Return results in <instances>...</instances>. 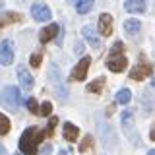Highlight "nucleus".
I'll return each mask as SVG.
<instances>
[{"instance_id": "2eb2a0df", "label": "nucleus", "mask_w": 155, "mask_h": 155, "mask_svg": "<svg viewBox=\"0 0 155 155\" xmlns=\"http://www.w3.org/2000/svg\"><path fill=\"white\" fill-rule=\"evenodd\" d=\"M48 74H51L52 85L60 91V97H62V99H66V89H62V85H60V80H62V78H60V72L56 70V66H51V72H48Z\"/></svg>"}, {"instance_id": "473e14b6", "label": "nucleus", "mask_w": 155, "mask_h": 155, "mask_svg": "<svg viewBox=\"0 0 155 155\" xmlns=\"http://www.w3.org/2000/svg\"><path fill=\"white\" fill-rule=\"evenodd\" d=\"M147 155H155V149H151V151H149V153H147Z\"/></svg>"}, {"instance_id": "39448f33", "label": "nucleus", "mask_w": 155, "mask_h": 155, "mask_svg": "<svg viewBox=\"0 0 155 155\" xmlns=\"http://www.w3.org/2000/svg\"><path fill=\"white\" fill-rule=\"evenodd\" d=\"M89 64H91V58H89V56H84V58H81V60L74 66V70H72V74H70V80H72V81H81V80H85L87 70H89Z\"/></svg>"}, {"instance_id": "20e7f679", "label": "nucleus", "mask_w": 155, "mask_h": 155, "mask_svg": "<svg viewBox=\"0 0 155 155\" xmlns=\"http://www.w3.org/2000/svg\"><path fill=\"white\" fill-rule=\"evenodd\" d=\"M132 118H134V113L130 109H126L122 116H120V122H122V130H124V134L128 136L130 140H132L134 143H140V138H138V132H134V122H132Z\"/></svg>"}, {"instance_id": "f03ea898", "label": "nucleus", "mask_w": 155, "mask_h": 155, "mask_svg": "<svg viewBox=\"0 0 155 155\" xmlns=\"http://www.w3.org/2000/svg\"><path fill=\"white\" fill-rule=\"evenodd\" d=\"M2 101H4V105H6L10 110H18L19 103H21V97H19L18 87H14V85L4 87V91H2Z\"/></svg>"}, {"instance_id": "a878e982", "label": "nucleus", "mask_w": 155, "mask_h": 155, "mask_svg": "<svg viewBox=\"0 0 155 155\" xmlns=\"http://www.w3.org/2000/svg\"><path fill=\"white\" fill-rule=\"evenodd\" d=\"M25 105H27V109L31 110V113H35V114H39V109H41V107L37 105V101L33 99V97H29V99L25 101Z\"/></svg>"}, {"instance_id": "f8f14e48", "label": "nucleus", "mask_w": 155, "mask_h": 155, "mask_svg": "<svg viewBox=\"0 0 155 155\" xmlns=\"http://www.w3.org/2000/svg\"><path fill=\"white\" fill-rule=\"evenodd\" d=\"M62 134H64L66 142H76L78 136H80V128L74 126L72 122H64V126H62Z\"/></svg>"}, {"instance_id": "72a5a7b5", "label": "nucleus", "mask_w": 155, "mask_h": 155, "mask_svg": "<svg viewBox=\"0 0 155 155\" xmlns=\"http://www.w3.org/2000/svg\"><path fill=\"white\" fill-rule=\"evenodd\" d=\"M58 155H66V151H64V149H62V151H60V153H58Z\"/></svg>"}, {"instance_id": "0eeeda50", "label": "nucleus", "mask_w": 155, "mask_h": 155, "mask_svg": "<svg viewBox=\"0 0 155 155\" xmlns=\"http://www.w3.org/2000/svg\"><path fill=\"white\" fill-rule=\"evenodd\" d=\"M31 16H33V19H37V21H48V19H51V10H48L47 4L35 2L31 6Z\"/></svg>"}, {"instance_id": "f257e3e1", "label": "nucleus", "mask_w": 155, "mask_h": 155, "mask_svg": "<svg viewBox=\"0 0 155 155\" xmlns=\"http://www.w3.org/2000/svg\"><path fill=\"white\" fill-rule=\"evenodd\" d=\"M45 130H39L37 126H29L27 130H23L21 138H19V151L23 155H37V145L45 140Z\"/></svg>"}, {"instance_id": "6e6552de", "label": "nucleus", "mask_w": 155, "mask_h": 155, "mask_svg": "<svg viewBox=\"0 0 155 155\" xmlns=\"http://www.w3.org/2000/svg\"><path fill=\"white\" fill-rule=\"evenodd\" d=\"M126 66H128V60H126V56H109V60H107V68H109L110 72H114V74H118V72H124Z\"/></svg>"}, {"instance_id": "a211bd4d", "label": "nucleus", "mask_w": 155, "mask_h": 155, "mask_svg": "<svg viewBox=\"0 0 155 155\" xmlns=\"http://www.w3.org/2000/svg\"><path fill=\"white\" fill-rule=\"evenodd\" d=\"M103 87H105V78H97L95 81L87 84V91H89V93H101Z\"/></svg>"}, {"instance_id": "9b49d317", "label": "nucleus", "mask_w": 155, "mask_h": 155, "mask_svg": "<svg viewBox=\"0 0 155 155\" xmlns=\"http://www.w3.org/2000/svg\"><path fill=\"white\" fill-rule=\"evenodd\" d=\"M58 31H60V27H58V23H51L48 27H45V29H41V33H39V41L45 45V43H48V41H52L56 35H58Z\"/></svg>"}, {"instance_id": "6ab92c4d", "label": "nucleus", "mask_w": 155, "mask_h": 155, "mask_svg": "<svg viewBox=\"0 0 155 155\" xmlns=\"http://www.w3.org/2000/svg\"><path fill=\"white\" fill-rule=\"evenodd\" d=\"M91 8H93V0H78L76 2L78 14H87V12H91Z\"/></svg>"}, {"instance_id": "7ed1b4c3", "label": "nucleus", "mask_w": 155, "mask_h": 155, "mask_svg": "<svg viewBox=\"0 0 155 155\" xmlns=\"http://www.w3.org/2000/svg\"><path fill=\"white\" fill-rule=\"evenodd\" d=\"M151 74H153V66L149 64V62L145 60V56L142 54V56H140V64L136 66L134 70H130V80L140 81V80H143V78L151 76Z\"/></svg>"}, {"instance_id": "412c9836", "label": "nucleus", "mask_w": 155, "mask_h": 155, "mask_svg": "<svg viewBox=\"0 0 155 155\" xmlns=\"http://www.w3.org/2000/svg\"><path fill=\"white\" fill-rule=\"evenodd\" d=\"M10 132V118L0 113V136H6Z\"/></svg>"}, {"instance_id": "9d476101", "label": "nucleus", "mask_w": 155, "mask_h": 155, "mask_svg": "<svg viewBox=\"0 0 155 155\" xmlns=\"http://www.w3.org/2000/svg\"><path fill=\"white\" fill-rule=\"evenodd\" d=\"M18 80H19V85H21L25 91L33 89V76L27 72L25 66H18Z\"/></svg>"}, {"instance_id": "f704fd0d", "label": "nucleus", "mask_w": 155, "mask_h": 155, "mask_svg": "<svg viewBox=\"0 0 155 155\" xmlns=\"http://www.w3.org/2000/svg\"><path fill=\"white\" fill-rule=\"evenodd\" d=\"M151 85H153V87H155V80H153V81H151Z\"/></svg>"}, {"instance_id": "cd10ccee", "label": "nucleus", "mask_w": 155, "mask_h": 155, "mask_svg": "<svg viewBox=\"0 0 155 155\" xmlns=\"http://www.w3.org/2000/svg\"><path fill=\"white\" fill-rule=\"evenodd\" d=\"M51 151H52V145H51V143H47L45 147H43V153H45V155H48Z\"/></svg>"}, {"instance_id": "1a4fd4ad", "label": "nucleus", "mask_w": 155, "mask_h": 155, "mask_svg": "<svg viewBox=\"0 0 155 155\" xmlns=\"http://www.w3.org/2000/svg\"><path fill=\"white\" fill-rule=\"evenodd\" d=\"M97 27H99V33L103 37H109L110 33H113V16H110V14H101Z\"/></svg>"}, {"instance_id": "c9c22d12", "label": "nucleus", "mask_w": 155, "mask_h": 155, "mask_svg": "<svg viewBox=\"0 0 155 155\" xmlns=\"http://www.w3.org/2000/svg\"><path fill=\"white\" fill-rule=\"evenodd\" d=\"M16 155H23V153H16Z\"/></svg>"}, {"instance_id": "393cba45", "label": "nucleus", "mask_w": 155, "mask_h": 155, "mask_svg": "<svg viewBox=\"0 0 155 155\" xmlns=\"http://www.w3.org/2000/svg\"><path fill=\"white\" fill-rule=\"evenodd\" d=\"M51 110H52V103H51V101H45V103L41 105V109H39V114H41V116H48Z\"/></svg>"}, {"instance_id": "aec40b11", "label": "nucleus", "mask_w": 155, "mask_h": 155, "mask_svg": "<svg viewBox=\"0 0 155 155\" xmlns=\"http://www.w3.org/2000/svg\"><path fill=\"white\" fill-rule=\"evenodd\" d=\"M130 99H132V93H130V89H126V87L116 93V103H120V105L130 103Z\"/></svg>"}, {"instance_id": "ddd939ff", "label": "nucleus", "mask_w": 155, "mask_h": 155, "mask_svg": "<svg viewBox=\"0 0 155 155\" xmlns=\"http://www.w3.org/2000/svg\"><path fill=\"white\" fill-rule=\"evenodd\" d=\"M124 8H126V12H130V14H143L145 12V2L143 0H126Z\"/></svg>"}, {"instance_id": "423d86ee", "label": "nucleus", "mask_w": 155, "mask_h": 155, "mask_svg": "<svg viewBox=\"0 0 155 155\" xmlns=\"http://www.w3.org/2000/svg\"><path fill=\"white\" fill-rule=\"evenodd\" d=\"M14 62V43L6 39V41H2V45H0V64L2 66H8Z\"/></svg>"}, {"instance_id": "dca6fc26", "label": "nucleus", "mask_w": 155, "mask_h": 155, "mask_svg": "<svg viewBox=\"0 0 155 155\" xmlns=\"http://www.w3.org/2000/svg\"><path fill=\"white\" fill-rule=\"evenodd\" d=\"M19 19H21V14L6 12V14H2V18H0V27H6V25H10V23H18Z\"/></svg>"}, {"instance_id": "4468645a", "label": "nucleus", "mask_w": 155, "mask_h": 155, "mask_svg": "<svg viewBox=\"0 0 155 155\" xmlns=\"http://www.w3.org/2000/svg\"><path fill=\"white\" fill-rule=\"evenodd\" d=\"M81 33H84V37H85V41L89 43L93 48H101V41H99V37L95 35V31L91 29L89 25H85L84 29H81Z\"/></svg>"}, {"instance_id": "c85d7f7f", "label": "nucleus", "mask_w": 155, "mask_h": 155, "mask_svg": "<svg viewBox=\"0 0 155 155\" xmlns=\"http://www.w3.org/2000/svg\"><path fill=\"white\" fill-rule=\"evenodd\" d=\"M149 138H151V142H155V122L151 126V132H149Z\"/></svg>"}, {"instance_id": "2f4dec72", "label": "nucleus", "mask_w": 155, "mask_h": 155, "mask_svg": "<svg viewBox=\"0 0 155 155\" xmlns=\"http://www.w3.org/2000/svg\"><path fill=\"white\" fill-rule=\"evenodd\" d=\"M4 8V0H0V10H2Z\"/></svg>"}, {"instance_id": "7c9ffc66", "label": "nucleus", "mask_w": 155, "mask_h": 155, "mask_svg": "<svg viewBox=\"0 0 155 155\" xmlns=\"http://www.w3.org/2000/svg\"><path fill=\"white\" fill-rule=\"evenodd\" d=\"M0 155H6V149H4V145L0 143Z\"/></svg>"}, {"instance_id": "5701e85b", "label": "nucleus", "mask_w": 155, "mask_h": 155, "mask_svg": "<svg viewBox=\"0 0 155 155\" xmlns=\"http://www.w3.org/2000/svg\"><path fill=\"white\" fill-rule=\"evenodd\" d=\"M122 51H124V43L116 41L114 45L110 47V56H122Z\"/></svg>"}, {"instance_id": "4be33fe9", "label": "nucleus", "mask_w": 155, "mask_h": 155, "mask_svg": "<svg viewBox=\"0 0 155 155\" xmlns=\"http://www.w3.org/2000/svg\"><path fill=\"white\" fill-rule=\"evenodd\" d=\"M91 145H93V138H91V136L87 134L85 138H84V142L80 143V147H78V149H80V153H85L87 149H91Z\"/></svg>"}, {"instance_id": "c756f323", "label": "nucleus", "mask_w": 155, "mask_h": 155, "mask_svg": "<svg viewBox=\"0 0 155 155\" xmlns=\"http://www.w3.org/2000/svg\"><path fill=\"white\" fill-rule=\"evenodd\" d=\"M81 51H84V45H81V43H78V45H76V52H81Z\"/></svg>"}, {"instance_id": "f3484780", "label": "nucleus", "mask_w": 155, "mask_h": 155, "mask_svg": "<svg viewBox=\"0 0 155 155\" xmlns=\"http://www.w3.org/2000/svg\"><path fill=\"white\" fill-rule=\"evenodd\" d=\"M140 29H142V23H140L138 19L132 18V19H126V21H124V31L128 33V35H136Z\"/></svg>"}, {"instance_id": "bb28decb", "label": "nucleus", "mask_w": 155, "mask_h": 155, "mask_svg": "<svg viewBox=\"0 0 155 155\" xmlns=\"http://www.w3.org/2000/svg\"><path fill=\"white\" fill-rule=\"evenodd\" d=\"M58 124V118L56 116H51V120H48V126H47V130H45V134L47 136H52V132H54V126Z\"/></svg>"}, {"instance_id": "b1692460", "label": "nucleus", "mask_w": 155, "mask_h": 155, "mask_svg": "<svg viewBox=\"0 0 155 155\" xmlns=\"http://www.w3.org/2000/svg\"><path fill=\"white\" fill-rule=\"evenodd\" d=\"M41 60H43V54H41V52H33L31 58H29V64H31L33 68H39V66H41Z\"/></svg>"}]
</instances>
